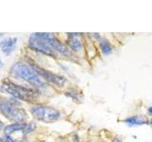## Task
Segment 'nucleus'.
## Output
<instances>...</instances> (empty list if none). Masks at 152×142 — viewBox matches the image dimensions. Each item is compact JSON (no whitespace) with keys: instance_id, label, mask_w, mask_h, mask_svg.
Segmentation results:
<instances>
[{"instance_id":"6ab92c4d","label":"nucleus","mask_w":152,"mask_h":142,"mask_svg":"<svg viewBox=\"0 0 152 142\" xmlns=\"http://www.w3.org/2000/svg\"><path fill=\"white\" fill-rule=\"evenodd\" d=\"M0 141H2V139H1V136H0Z\"/></svg>"},{"instance_id":"6e6552de","label":"nucleus","mask_w":152,"mask_h":142,"mask_svg":"<svg viewBox=\"0 0 152 142\" xmlns=\"http://www.w3.org/2000/svg\"><path fill=\"white\" fill-rule=\"evenodd\" d=\"M17 43V38L15 37H8L0 41V47L2 51L6 55H10L15 49V46Z\"/></svg>"},{"instance_id":"39448f33","label":"nucleus","mask_w":152,"mask_h":142,"mask_svg":"<svg viewBox=\"0 0 152 142\" xmlns=\"http://www.w3.org/2000/svg\"><path fill=\"white\" fill-rule=\"evenodd\" d=\"M28 45L30 46V49L35 50L37 52H40V53L45 54L47 56L52 57V58H57V57H58V54L53 50V49H52L46 41H44L39 37H37L34 33L31 34L30 38H28Z\"/></svg>"},{"instance_id":"423d86ee","label":"nucleus","mask_w":152,"mask_h":142,"mask_svg":"<svg viewBox=\"0 0 152 142\" xmlns=\"http://www.w3.org/2000/svg\"><path fill=\"white\" fill-rule=\"evenodd\" d=\"M68 44L69 49L73 52V53H80L84 49V43L82 41V33H68Z\"/></svg>"},{"instance_id":"f8f14e48","label":"nucleus","mask_w":152,"mask_h":142,"mask_svg":"<svg viewBox=\"0 0 152 142\" xmlns=\"http://www.w3.org/2000/svg\"><path fill=\"white\" fill-rule=\"evenodd\" d=\"M36 128V124L35 122L33 121H31L30 123H28V124L25 125V128L23 129V133L24 134H30L32 131H34Z\"/></svg>"},{"instance_id":"1a4fd4ad","label":"nucleus","mask_w":152,"mask_h":142,"mask_svg":"<svg viewBox=\"0 0 152 142\" xmlns=\"http://www.w3.org/2000/svg\"><path fill=\"white\" fill-rule=\"evenodd\" d=\"M97 43H98L99 49L104 56H109L113 53V51H114L113 46L111 45V43L107 39H106L104 37H102Z\"/></svg>"},{"instance_id":"f257e3e1","label":"nucleus","mask_w":152,"mask_h":142,"mask_svg":"<svg viewBox=\"0 0 152 142\" xmlns=\"http://www.w3.org/2000/svg\"><path fill=\"white\" fill-rule=\"evenodd\" d=\"M10 74L13 76L14 78L21 79L30 84L33 85L36 88H46V83L41 79L32 67L28 64L23 63V62H18L12 64L10 70Z\"/></svg>"},{"instance_id":"ddd939ff","label":"nucleus","mask_w":152,"mask_h":142,"mask_svg":"<svg viewBox=\"0 0 152 142\" xmlns=\"http://www.w3.org/2000/svg\"><path fill=\"white\" fill-rule=\"evenodd\" d=\"M90 36H91L93 39L96 41V42H98L100 39H101V38L103 37L101 34H100V33H90Z\"/></svg>"},{"instance_id":"4468645a","label":"nucleus","mask_w":152,"mask_h":142,"mask_svg":"<svg viewBox=\"0 0 152 142\" xmlns=\"http://www.w3.org/2000/svg\"><path fill=\"white\" fill-rule=\"evenodd\" d=\"M2 141L3 142H16L15 140H13L10 135H6V136H5L4 138H2Z\"/></svg>"},{"instance_id":"20e7f679","label":"nucleus","mask_w":152,"mask_h":142,"mask_svg":"<svg viewBox=\"0 0 152 142\" xmlns=\"http://www.w3.org/2000/svg\"><path fill=\"white\" fill-rule=\"evenodd\" d=\"M30 65L32 67V69L40 76V77L45 79L47 82L52 83L58 88H63L65 86V84L66 83V79L65 77H63V76H60L58 74L52 73L50 71H48L34 63H31Z\"/></svg>"},{"instance_id":"0eeeda50","label":"nucleus","mask_w":152,"mask_h":142,"mask_svg":"<svg viewBox=\"0 0 152 142\" xmlns=\"http://www.w3.org/2000/svg\"><path fill=\"white\" fill-rule=\"evenodd\" d=\"M148 120H149L145 116L134 115L124 118L123 123H125L127 127H138V126L147 125L148 124Z\"/></svg>"},{"instance_id":"9d476101","label":"nucleus","mask_w":152,"mask_h":142,"mask_svg":"<svg viewBox=\"0 0 152 142\" xmlns=\"http://www.w3.org/2000/svg\"><path fill=\"white\" fill-rule=\"evenodd\" d=\"M25 125H26V123H18V122L12 123V124H9L7 126H5L4 133L6 135H10L16 131H23V129L25 128Z\"/></svg>"},{"instance_id":"f3484780","label":"nucleus","mask_w":152,"mask_h":142,"mask_svg":"<svg viewBox=\"0 0 152 142\" xmlns=\"http://www.w3.org/2000/svg\"><path fill=\"white\" fill-rule=\"evenodd\" d=\"M16 142H27L25 139H22V140H19V141H16Z\"/></svg>"},{"instance_id":"f03ea898","label":"nucleus","mask_w":152,"mask_h":142,"mask_svg":"<svg viewBox=\"0 0 152 142\" xmlns=\"http://www.w3.org/2000/svg\"><path fill=\"white\" fill-rule=\"evenodd\" d=\"M0 112L8 120L18 123H23L27 117V114L23 109L13 105L7 99H0Z\"/></svg>"},{"instance_id":"dca6fc26","label":"nucleus","mask_w":152,"mask_h":142,"mask_svg":"<svg viewBox=\"0 0 152 142\" xmlns=\"http://www.w3.org/2000/svg\"><path fill=\"white\" fill-rule=\"evenodd\" d=\"M148 125L150 126V128H151V130H152V118H150V120H148Z\"/></svg>"},{"instance_id":"2eb2a0df","label":"nucleus","mask_w":152,"mask_h":142,"mask_svg":"<svg viewBox=\"0 0 152 142\" xmlns=\"http://www.w3.org/2000/svg\"><path fill=\"white\" fill-rule=\"evenodd\" d=\"M146 112H147V115L152 117V106H149L148 108L146 109Z\"/></svg>"},{"instance_id":"7ed1b4c3","label":"nucleus","mask_w":152,"mask_h":142,"mask_svg":"<svg viewBox=\"0 0 152 142\" xmlns=\"http://www.w3.org/2000/svg\"><path fill=\"white\" fill-rule=\"evenodd\" d=\"M30 111L33 117L44 122H53L61 117V113L57 109L50 106L34 105L31 107Z\"/></svg>"},{"instance_id":"a211bd4d","label":"nucleus","mask_w":152,"mask_h":142,"mask_svg":"<svg viewBox=\"0 0 152 142\" xmlns=\"http://www.w3.org/2000/svg\"><path fill=\"white\" fill-rule=\"evenodd\" d=\"M0 66H1V60H0Z\"/></svg>"},{"instance_id":"9b49d317","label":"nucleus","mask_w":152,"mask_h":142,"mask_svg":"<svg viewBox=\"0 0 152 142\" xmlns=\"http://www.w3.org/2000/svg\"><path fill=\"white\" fill-rule=\"evenodd\" d=\"M65 95H66V97H69L72 99H74V101H80V99H80L81 95L78 93L77 90H74V89H71V90H69V91L66 92Z\"/></svg>"}]
</instances>
